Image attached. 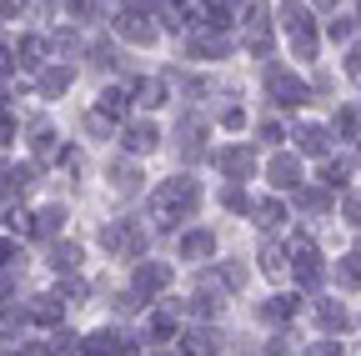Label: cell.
Masks as SVG:
<instances>
[{
	"label": "cell",
	"mask_w": 361,
	"mask_h": 356,
	"mask_svg": "<svg viewBox=\"0 0 361 356\" xmlns=\"http://www.w3.org/2000/svg\"><path fill=\"white\" fill-rule=\"evenodd\" d=\"M146 246V231H135L130 221H111L101 226V251H141Z\"/></svg>",
	"instance_id": "3957f363"
},
{
	"label": "cell",
	"mask_w": 361,
	"mask_h": 356,
	"mask_svg": "<svg viewBox=\"0 0 361 356\" xmlns=\"http://www.w3.org/2000/svg\"><path fill=\"white\" fill-rule=\"evenodd\" d=\"M301 346H296V336H271L266 341V356H296Z\"/></svg>",
	"instance_id": "f546056e"
},
{
	"label": "cell",
	"mask_w": 361,
	"mask_h": 356,
	"mask_svg": "<svg viewBox=\"0 0 361 356\" xmlns=\"http://www.w3.org/2000/svg\"><path fill=\"white\" fill-rule=\"evenodd\" d=\"M301 206H306V211H326V191L306 186V191H301Z\"/></svg>",
	"instance_id": "8d00e7d4"
},
{
	"label": "cell",
	"mask_w": 361,
	"mask_h": 356,
	"mask_svg": "<svg viewBox=\"0 0 361 356\" xmlns=\"http://www.w3.org/2000/svg\"><path fill=\"white\" fill-rule=\"evenodd\" d=\"M346 70H351V75H361V46L351 51V61H346Z\"/></svg>",
	"instance_id": "f6af8a7d"
},
{
	"label": "cell",
	"mask_w": 361,
	"mask_h": 356,
	"mask_svg": "<svg viewBox=\"0 0 361 356\" xmlns=\"http://www.w3.org/2000/svg\"><path fill=\"white\" fill-rule=\"evenodd\" d=\"M306 356H341V351H336V346H331V341H322V346H311V351H306Z\"/></svg>",
	"instance_id": "ee69618b"
},
{
	"label": "cell",
	"mask_w": 361,
	"mask_h": 356,
	"mask_svg": "<svg viewBox=\"0 0 361 356\" xmlns=\"http://www.w3.org/2000/svg\"><path fill=\"white\" fill-rule=\"evenodd\" d=\"M256 317H261V321H271V326H281V321H291V317H296V301H291V296H271V301H261Z\"/></svg>",
	"instance_id": "30bf717a"
},
{
	"label": "cell",
	"mask_w": 361,
	"mask_h": 356,
	"mask_svg": "<svg viewBox=\"0 0 361 356\" xmlns=\"http://www.w3.org/2000/svg\"><path fill=\"white\" fill-rule=\"evenodd\" d=\"M221 125H226V130H241V125H246V111H236V106H226V111H221Z\"/></svg>",
	"instance_id": "f35d334b"
},
{
	"label": "cell",
	"mask_w": 361,
	"mask_h": 356,
	"mask_svg": "<svg viewBox=\"0 0 361 356\" xmlns=\"http://www.w3.org/2000/svg\"><path fill=\"white\" fill-rule=\"evenodd\" d=\"M221 281L231 286V291H241V286H246V266H241V261H226V266H221Z\"/></svg>",
	"instance_id": "4316f807"
},
{
	"label": "cell",
	"mask_w": 361,
	"mask_h": 356,
	"mask_svg": "<svg viewBox=\"0 0 361 356\" xmlns=\"http://www.w3.org/2000/svg\"><path fill=\"white\" fill-rule=\"evenodd\" d=\"M80 351H85V356H116V351H121V336H116V331H90V336L80 341Z\"/></svg>",
	"instance_id": "8fae6325"
},
{
	"label": "cell",
	"mask_w": 361,
	"mask_h": 356,
	"mask_svg": "<svg viewBox=\"0 0 361 356\" xmlns=\"http://www.w3.org/2000/svg\"><path fill=\"white\" fill-rule=\"evenodd\" d=\"M266 85H271V96H276L281 106H301V101H306V85H301L291 70H276V66H271V70H266Z\"/></svg>",
	"instance_id": "8992f818"
},
{
	"label": "cell",
	"mask_w": 361,
	"mask_h": 356,
	"mask_svg": "<svg viewBox=\"0 0 361 356\" xmlns=\"http://www.w3.org/2000/svg\"><path fill=\"white\" fill-rule=\"evenodd\" d=\"M331 6H336V0H316V11H331Z\"/></svg>",
	"instance_id": "681fc988"
},
{
	"label": "cell",
	"mask_w": 361,
	"mask_h": 356,
	"mask_svg": "<svg viewBox=\"0 0 361 356\" xmlns=\"http://www.w3.org/2000/svg\"><path fill=\"white\" fill-rule=\"evenodd\" d=\"M40 56H45V40H40V35H25V40H20V61H25V66H35Z\"/></svg>",
	"instance_id": "83f0119b"
},
{
	"label": "cell",
	"mask_w": 361,
	"mask_h": 356,
	"mask_svg": "<svg viewBox=\"0 0 361 356\" xmlns=\"http://www.w3.org/2000/svg\"><path fill=\"white\" fill-rule=\"evenodd\" d=\"M126 146H130V151H151V146H156V125H151V121L130 125V130H126Z\"/></svg>",
	"instance_id": "ffe728a7"
},
{
	"label": "cell",
	"mask_w": 361,
	"mask_h": 356,
	"mask_svg": "<svg viewBox=\"0 0 361 356\" xmlns=\"http://www.w3.org/2000/svg\"><path fill=\"white\" fill-rule=\"evenodd\" d=\"M221 206H226V211H246V191L226 186V191H221Z\"/></svg>",
	"instance_id": "d590c367"
},
{
	"label": "cell",
	"mask_w": 361,
	"mask_h": 356,
	"mask_svg": "<svg viewBox=\"0 0 361 356\" xmlns=\"http://www.w3.org/2000/svg\"><path fill=\"white\" fill-rule=\"evenodd\" d=\"M266 176H271V186H281V191L301 186V166H296V156H276V161L266 166Z\"/></svg>",
	"instance_id": "9c48e42d"
},
{
	"label": "cell",
	"mask_w": 361,
	"mask_h": 356,
	"mask_svg": "<svg viewBox=\"0 0 361 356\" xmlns=\"http://www.w3.org/2000/svg\"><path fill=\"white\" fill-rule=\"evenodd\" d=\"M286 35H291V46H296L301 61L316 56V30H311V16L306 11H286Z\"/></svg>",
	"instance_id": "277c9868"
},
{
	"label": "cell",
	"mask_w": 361,
	"mask_h": 356,
	"mask_svg": "<svg viewBox=\"0 0 361 356\" xmlns=\"http://www.w3.org/2000/svg\"><path fill=\"white\" fill-rule=\"evenodd\" d=\"M116 30H121L126 40H135V46H156V25H151L141 11H135V6H126V11H121Z\"/></svg>",
	"instance_id": "52a82bcc"
},
{
	"label": "cell",
	"mask_w": 361,
	"mask_h": 356,
	"mask_svg": "<svg viewBox=\"0 0 361 356\" xmlns=\"http://www.w3.org/2000/svg\"><path fill=\"white\" fill-rule=\"evenodd\" d=\"M176 141H180V151H186V161H201V156H206V151H201V116H180Z\"/></svg>",
	"instance_id": "ba28073f"
},
{
	"label": "cell",
	"mask_w": 361,
	"mask_h": 356,
	"mask_svg": "<svg viewBox=\"0 0 361 356\" xmlns=\"http://www.w3.org/2000/svg\"><path fill=\"white\" fill-rule=\"evenodd\" d=\"M221 306H226V291H216V281H201L196 311H201V317H221Z\"/></svg>",
	"instance_id": "5bb4252c"
},
{
	"label": "cell",
	"mask_w": 361,
	"mask_h": 356,
	"mask_svg": "<svg viewBox=\"0 0 361 356\" xmlns=\"http://www.w3.org/2000/svg\"><path fill=\"white\" fill-rule=\"evenodd\" d=\"M161 286H171V266H161V261L135 266V281H130L135 301H146V296H151V291H161Z\"/></svg>",
	"instance_id": "5b68a950"
},
{
	"label": "cell",
	"mask_w": 361,
	"mask_h": 356,
	"mask_svg": "<svg viewBox=\"0 0 361 356\" xmlns=\"http://www.w3.org/2000/svg\"><path fill=\"white\" fill-rule=\"evenodd\" d=\"M61 221H66V211H61V206H45V211L35 216V226H30V231H35L40 241H51V236L61 231Z\"/></svg>",
	"instance_id": "4fadbf2b"
},
{
	"label": "cell",
	"mask_w": 361,
	"mask_h": 356,
	"mask_svg": "<svg viewBox=\"0 0 361 356\" xmlns=\"http://www.w3.org/2000/svg\"><path fill=\"white\" fill-rule=\"evenodd\" d=\"M296 141H301V151H311V156H326V130H322V125H296Z\"/></svg>",
	"instance_id": "9a60e30c"
},
{
	"label": "cell",
	"mask_w": 361,
	"mask_h": 356,
	"mask_svg": "<svg viewBox=\"0 0 361 356\" xmlns=\"http://www.w3.org/2000/svg\"><path fill=\"white\" fill-rule=\"evenodd\" d=\"M85 130H90V136H111V116H106V111H101V116L90 111V116H85Z\"/></svg>",
	"instance_id": "e575fe53"
},
{
	"label": "cell",
	"mask_w": 361,
	"mask_h": 356,
	"mask_svg": "<svg viewBox=\"0 0 361 356\" xmlns=\"http://www.w3.org/2000/svg\"><path fill=\"white\" fill-rule=\"evenodd\" d=\"M101 111H106L111 121H116V116H126V91H106V96H101Z\"/></svg>",
	"instance_id": "4dcf8cb0"
},
{
	"label": "cell",
	"mask_w": 361,
	"mask_h": 356,
	"mask_svg": "<svg viewBox=\"0 0 361 356\" xmlns=\"http://www.w3.org/2000/svg\"><path fill=\"white\" fill-rule=\"evenodd\" d=\"M66 6H71L75 20H90V16H96V0H66Z\"/></svg>",
	"instance_id": "ab89813d"
},
{
	"label": "cell",
	"mask_w": 361,
	"mask_h": 356,
	"mask_svg": "<svg viewBox=\"0 0 361 356\" xmlns=\"http://www.w3.org/2000/svg\"><path fill=\"white\" fill-rule=\"evenodd\" d=\"M0 261H20V256H16V246H11V241H0Z\"/></svg>",
	"instance_id": "bcb514c9"
},
{
	"label": "cell",
	"mask_w": 361,
	"mask_h": 356,
	"mask_svg": "<svg viewBox=\"0 0 361 356\" xmlns=\"http://www.w3.org/2000/svg\"><path fill=\"white\" fill-rule=\"evenodd\" d=\"M341 211H346V221H351V226H361V191H351V196L341 201Z\"/></svg>",
	"instance_id": "74e56055"
},
{
	"label": "cell",
	"mask_w": 361,
	"mask_h": 356,
	"mask_svg": "<svg viewBox=\"0 0 361 356\" xmlns=\"http://www.w3.org/2000/svg\"><path fill=\"white\" fill-rule=\"evenodd\" d=\"M25 11V0H0V16H20Z\"/></svg>",
	"instance_id": "7bdbcfd3"
},
{
	"label": "cell",
	"mask_w": 361,
	"mask_h": 356,
	"mask_svg": "<svg viewBox=\"0 0 361 356\" xmlns=\"http://www.w3.org/2000/svg\"><path fill=\"white\" fill-rule=\"evenodd\" d=\"M251 216H256V226H261V231H281V221H286V211H281L276 201H261Z\"/></svg>",
	"instance_id": "ac0fdd59"
},
{
	"label": "cell",
	"mask_w": 361,
	"mask_h": 356,
	"mask_svg": "<svg viewBox=\"0 0 361 356\" xmlns=\"http://www.w3.org/2000/svg\"><path fill=\"white\" fill-rule=\"evenodd\" d=\"M161 356H191V351H176V346H171V351H161Z\"/></svg>",
	"instance_id": "f907efd6"
},
{
	"label": "cell",
	"mask_w": 361,
	"mask_h": 356,
	"mask_svg": "<svg viewBox=\"0 0 361 356\" xmlns=\"http://www.w3.org/2000/svg\"><path fill=\"white\" fill-rule=\"evenodd\" d=\"M151 331H156V336H171V331H176V306H161V311H156V317H151Z\"/></svg>",
	"instance_id": "484cf974"
},
{
	"label": "cell",
	"mask_w": 361,
	"mask_h": 356,
	"mask_svg": "<svg viewBox=\"0 0 361 356\" xmlns=\"http://www.w3.org/2000/svg\"><path fill=\"white\" fill-rule=\"evenodd\" d=\"M135 96H141V106H161L166 101V85L161 80H141V85H135Z\"/></svg>",
	"instance_id": "cb8c5ba5"
},
{
	"label": "cell",
	"mask_w": 361,
	"mask_h": 356,
	"mask_svg": "<svg viewBox=\"0 0 361 356\" xmlns=\"http://www.w3.org/2000/svg\"><path fill=\"white\" fill-rule=\"evenodd\" d=\"M6 70H11V51H6V46H0V75H6Z\"/></svg>",
	"instance_id": "7dc6e473"
},
{
	"label": "cell",
	"mask_w": 361,
	"mask_h": 356,
	"mask_svg": "<svg viewBox=\"0 0 361 356\" xmlns=\"http://www.w3.org/2000/svg\"><path fill=\"white\" fill-rule=\"evenodd\" d=\"M336 130H341V136H356V130H361V116H356V111H336Z\"/></svg>",
	"instance_id": "836d02e7"
},
{
	"label": "cell",
	"mask_w": 361,
	"mask_h": 356,
	"mask_svg": "<svg viewBox=\"0 0 361 356\" xmlns=\"http://www.w3.org/2000/svg\"><path fill=\"white\" fill-rule=\"evenodd\" d=\"M261 266H266V276H281V271H286V251H281V246H266V251H261Z\"/></svg>",
	"instance_id": "603a6c76"
},
{
	"label": "cell",
	"mask_w": 361,
	"mask_h": 356,
	"mask_svg": "<svg viewBox=\"0 0 361 356\" xmlns=\"http://www.w3.org/2000/svg\"><path fill=\"white\" fill-rule=\"evenodd\" d=\"M111 181H116L121 191H135V186H141V171H135L130 161H111Z\"/></svg>",
	"instance_id": "44dd1931"
},
{
	"label": "cell",
	"mask_w": 361,
	"mask_h": 356,
	"mask_svg": "<svg viewBox=\"0 0 361 356\" xmlns=\"http://www.w3.org/2000/svg\"><path fill=\"white\" fill-rule=\"evenodd\" d=\"M191 346H196L201 356H211V351H221V336H216V331H196V336H191Z\"/></svg>",
	"instance_id": "d6a6232c"
},
{
	"label": "cell",
	"mask_w": 361,
	"mask_h": 356,
	"mask_svg": "<svg viewBox=\"0 0 361 356\" xmlns=\"http://www.w3.org/2000/svg\"><path fill=\"white\" fill-rule=\"evenodd\" d=\"M191 51L196 56H231V40H226V35H201Z\"/></svg>",
	"instance_id": "7402d4cb"
},
{
	"label": "cell",
	"mask_w": 361,
	"mask_h": 356,
	"mask_svg": "<svg viewBox=\"0 0 361 356\" xmlns=\"http://www.w3.org/2000/svg\"><path fill=\"white\" fill-rule=\"evenodd\" d=\"M25 356H51V346H25Z\"/></svg>",
	"instance_id": "c3c4849f"
},
{
	"label": "cell",
	"mask_w": 361,
	"mask_h": 356,
	"mask_svg": "<svg viewBox=\"0 0 361 356\" xmlns=\"http://www.w3.org/2000/svg\"><path fill=\"white\" fill-rule=\"evenodd\" d=\"M196 206H201V186L191 181V176H171V181L156 191V201H151V211H156L161 226H176V221H186Z\"/></svg>",
	"instance_id": "6da1fadb"
},
{
	"label": "cell",
	"mask_w": 361,
	"mask_h": 356,
	"mask_svg": "<svg viewBox=\"0 0 361 356\" xmlns=\"http://www.w3.org/2000/svg\"><path fill=\"white\" fill-rule=\"evenodd\" d=\"M316 321H322L326 331H346V311L341 306H322V311H316Z\"/></svg>",
	"instance_id": "d4e9b609"
},
{
	"label": "cell",
	"mask_w": 361,
	"mask_h": 356,
	"mask_svg": "<svg viewBox=\"0 0 361 356\" xmlns=\"http://www.w3.org/2000/svg\"><path fill=\"white\" fill-rule=\"evenodd\" d=\"M51 266H56V271H75V266H80V246H75V241L51 246Z\"/></svg>",
	"instance_id": "d6986e66"
},
{
	"label": "cell",
	"mask_w": 361,
	"mask_h": 356,
	"mask_svg": "<svg viewBox=\"0 0 361 356\" xmlns=\"http://www.w3.org/2000/svg\"><path fill=\"white\" fill-rule=\"evenodd\" d=\"M11 136H16V121H11V116H6V111H0V146H6V141H11Z\"/></svg>",
	"instance_id": "b9f144b4"
},
{
	"label": "cell",
	"mask_w": 361,
	"mask_h": 356,
	"mask_svg": "<svg viewBox=\"0 0 361 356\" xmlns=\"http://www.w3.org/2000/svg\"><path fill=\"white\" fill-rule=\"evenodd\" d=\"M211 251H216V231H191L186 241H180V256H186V261H201Z\"/></svg>",
	"instance_id": "7c38bea8"
},
{
	"label": "cell",
	"mask_w": 361,
	"mask_h": 356,
	"mask_svg": "<svg viewBox=\"0 0 361 356\" xmlns=\"http://www.w3.org/2000/svg\"><path fill=\"white\" fill-rule=\"evenodd\" d=\"M336 276H341V286H361V256H346Z\"/></svg>",
	"instance_id": "f1b7e54d"
},
{
	"label": "cell",
	"mask_w": 361,
	"mask_h": 356,
	"mask_svg": "<svg viewBox=\"0 0 361 356\" xmlns=\"http://www.w3.org/2000/svg\"><path fill=\"white\" fill-rule=\"evenodd\" d=\"M351 25H356V20H331L326 30H331V40H351Z\"/></svg>",
	"instance_id": "60d3db41"
},
{
	"label": "cell",
	"mask_w": 361,
	"mask_h": 356,
	"mask_svg": "<svg viewBox=\"0 0 361 356\" xmlns=\"http://www.w3.org/2000/svg\"><path fill=\"white\" fill-rule=\"evenodd\" d=\"M30 317H35V321H61V317H66V301H61V296H35Z\"/></svg>",
	"instance_id": "2e32d148"
},
{
	"label": "cell",
	"mask_w": 361,
	"mask_h": 356,
	"mask_svg": "<svg viewBox=\"0 0 361 356\" xmlns=\"http://www.w3.org/2000/svg\"><path fill=\"white\" fill-rule=\"evenodd\" d=\"M216 166L231 176V181H246V176H256V151L251 146H221L216 151Z\"/></svg>",
	"instance_id": "7a4b0ae2"
},
{
	"label": "cell",
	"mask_w": 361,
	"mask_h": 356,
	"mask_svg": "<svg viewBox=\"0 0 361 356\" xmlns=\"http://www.w3.org/2000/svg\"><path fill=\"white\" fill-rule=\"evenodd\" d=\"M45 346H51V356H71V351H75V336H71V331H56Z\"/></svg>",
	"instance_id": "1f68e13d"
},
{
	"label": "cell",
	"mask_w": 361,
	"mask_h": 356,
	"mask_svg": "<svg viewBox=\"0 0 361 356\" xmlns=\"http://www.w3.org/2000/svg\"><path fill=\"white\" fill-rule=\"evenodd\" d=\"M61 91H71V70L66 66H51L40 75V96H61Z\"/></svg>",
	"instance_id": "e0dca14e"
}]
</instances>
